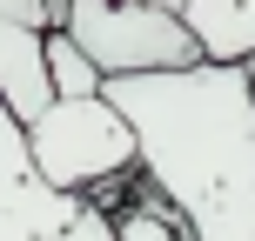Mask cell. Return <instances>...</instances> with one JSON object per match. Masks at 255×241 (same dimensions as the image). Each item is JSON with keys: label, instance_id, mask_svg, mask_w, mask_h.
I'll return each mask as SVG.
<instances>
[{"label": "cell", "instance_id": "6da1fadb", "mask_svg": "<svg viewBox=\"0 0 255 241\" xmlns=\"http://www.w3.org/2000/svg\"><path fill=\"white\" fill-rule=\"evenodd\" d=\"M101 101L134 134V167L188 241H255V74L188 61L101 74Z\"/></svg>", "mask_w": 255, "mask_h": 241}, {"label": "cell", "instance_id": "7a4b0ae2", "mask_svg": "<svg viewBox=\"0 0 255 241\" xmlns=\"http://www.w3.org/2000/svg\"><path fill=\"white\" fill-rule=\"evenodd\" d=\"M27 127V154L54 188H101L134 167V134L101 94H54Z\"/></svg>", "mask_w": 255, "mask_h": 241}, {"label": "cell", "instance_id": "3957f363", "mask_svg": "<svg viewBox=\"0 0 255 241\" xmlns=\"http://www.w3.org/2000/svg\"><path fill=\"white\" fill-rule=\"evenodd\" d=\"M0 241H108V208L40 174L27 154V127L7 101H0Z\"/></svg>", "mask_w": 255, "mask_h": 241}, {"label": "cell", "instance_id": "277c9868", "mask_svg": "<svg viewBox=\"0 0 255 241\" xmlns=\"http://www.w3.org/2000/svg\"><path fill=\"white\" fill-rule=\"evenodd\" d=\"M61 27L101 74H148V67L202 61L195 34L181 27V13L154 7V0H67Z\"/></svg>", "mask_w": 255, "mask_h": 241}, {"label": "cell", "instance_id": "5b68a950", "mask_svg": "<svg viewBox=\"0 0 255 241\" xmlns=\"http://www.w3.org/2000/svg\"><path fill=\"white\" fill-rule=\"evenodd\" d=\"M202 61H255V0H175Z\"/></svg>", "mask_w": 255, "mask_h": 241}, {"label": "cell", "instance_id": "8992f818", "mask_svg": "<svg viewBox=\"0 0 255 241\" xmlns=\"http://www.w3.org/2000/svg\"><path fill=\"white\" fill-rule=\"evenodd\" d=\"M40 61H47V87L54 94H101V67L67 40V27H47L40 34Z\"/></svg>", "mask_w": 255, "mask_h": 241}, {"label": "cell", "instance_id": "52a82bcc", "mask_svg": "<svg viewBox=\"0 0 255 241\" xmlns=\"http://www.w3.org/2000/svg\"><path fill=\"white\" fill-rule=\"evenodd\" d=\"M108 241H188V235H181V221L168 215V201L161 208L134 201V208H121V215H108Z\"/></svg>", "mask_w": 255, "mask_h": 241}, {"label": "cell", "instance_id": "ba28073f", "mask_svg": "<svg viewBox=\"0 0 255 241\" xmlns=\"http://www.w3.org/2000/svg\"><path fill=\"white\" fill-rule=\"evenodd\" d=\"M61 7H67V0H0V20L47 34V27H61Z\"/></svg>", "mask_w": 255, "mask_h": 241}, {"label": "cell", "instance_id": "9c48e42d", "mask_svg": "<svg viewBox=\"0 0 255 241\" xmlns=\"http://www.w3.org/2000/svg\"><path fill=\"white\" fill-rule=\"evenodd\" d=\"M154 7H175V0H154Z\"/></svg>", "mask_w": 255, "mask_h": 241}]
</instances>
